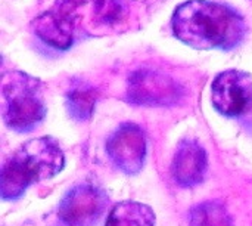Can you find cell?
<instances>
[{"label": "cell", "instance_id": "1", "mask_svg": "<svg viewBox=\"0 0 252 226\" xmlns=\"http://www.w3.org/2000/svg\"><path fill=\"white\" fill-rule=\"evenodd\" d=\"M171 28L180 41L196 49L230 50L247 34V22L238 10L210 0H189L177 6Z\"/></svg>", "mask_w": 252, "mask_h": 226}, {"label": "cell", "instance_id": "2", "mask_svg": "<svg viewBox=\"0 0 252 226\" xmlns=\"http://www.w3.org/2000/svg\"><path fill=\"white\" fill-rule=\"evenodd\" d=\"M63 167L65 154L53 138L31 139L3 163L0 170V197L4 201L18 200L32 184L56 176Z\"/></svg>", "mask_w": 252, "mask_h": 226}, {"label": "cell", "instance_id": "3", "mask_svg": "<svg viewBox=\"0 0 252 226\" xmlns=\"http://www.w3.org/2000/svg\"><path fill=\"white\" fill-rule=\"evenodd\" d=\"M1 98L4 124L16 133L34 132L47 114L43 83L22 71L3 75Z\"/></svg>", "mask_w": 252, "mask_h": 226}, {"label": "cell", "instance_id": "4", "mask_svg": "<svg viewBox=\"0 0 252 226\" xmlns=\"http://www.w3.org/2000/svg\"><path fill=\"white\" fill-rule=\"evenodd\" d=\"M211 104L224 117L238 118L252 108V75L242 70H226L211 83Z\"/></svg>", "mask_w": 252, "mask_h": 226}, {"label": "cell", "instance_id": "5", "mask_svg": "<svg viewBox=\"0 0 252 226\" xmlns=\"http://www.w3.org/2000/svg\"><path fill=\"white\" fill-rule=\"evenodd\" d=\"M108 194L93 184L71 188L59 203L58 218L63 226H93L108 207Z\"/></svg>", "mask_w": 252, "mask_h": 226}, {"label": "cell", "instance_id": "6", "mask_svg": "<svg viewBox=\"0 0 252 226\" xmlns=\"http://www.w3.org/2000/svg\"><path fill=\"white\" fill-rule=\"evenodd\" d=\"M105 150L118 170L128 176L137 175L143 169L148 154L146 135L139 124L123 123L109 135Z\"/></svg>", "mask_w": 252, "mask_h": 226}, {"label": "cell", "instance_id": "7", "mask_svg": "<svg viewBox=\"0 0 252 226\" xmlns=\"http://www.w3.org/2000/svg\"><path fill=\"white\" fill-rule=\"evenodd\" d=\"M78 0H61L55 7L34 19V34L50 47L66 50L72 46L77 27Z\"/></svg>", "mask_w": 252, "mask_h": 226}, {"label": "cell", "instance_id": "8", "mask_svg": "<svg viewBox=\"0 0 252 226\" xmlns=\"http://www.w3.org/2000/svg\"><path fill=\"white\" fill-rule=\"evenodd\" d=\"M127 93L128 101L134 105L157 107L174 105L183 92L179 83L168 75L152 70H142L130 77Z\"/></svg>", "mask_w": 252, "mask_h": 226}, {"label": "cell", "instance_id": "9", "mask_svg": "<svg viewBox=\"0 0 252 226\" xmlns=\"http://www.w3.org/2000/svg\"><path fill=\"white\" fill-rule=\"evenodd\" d=\"M207 170L208 155L205 148L196 139L180 141L171 163L174 182L182 188H195L205 179Z\"/></svg>", "mask_w": 252, "mask_h": 226}, {"label": "cell", "instance_id": "10", "mask_svg": "<svg viewBox=\"0 0 252 226\" xmlns=\"http://www.w3.org/2000/svg\"><path fill=\"white\" fill-rule=\"evenodd\" d=\"M155 212L139 201H121L115 204L106 216L103 226H155Z\"/></svg>", "mask_w": 252, "mask_h": 226}, {"label": "cell", "instance_id": "11", "mask_svg": "<svg viewBox=\"0 0 252 226\" xmlns=\"http://www.w3.org/2000/svg\"><path fill=\"white\" fill-rule=\"evenodd\" d=\"M97 102V90L87 81L75 80L65 95V105L71 118L87 121L92 118Z\"/></svg>", "mask_w": 252, "mask_h": 226}, {"label": "cell", "instance_id": "12", "mask_svg": "<svg viewBox=\"0 0 252 226\" xmlns=\"http://www.w3.org/2000/svg\"><path fill=\"white\" fill-rule=\"evenodd\" d=\"M189 226H233V224L221 203L204 201L190 210Z\"/></svg>", "mask_w": 252, "mask_h": 226}, {"label": "cell", "instance_id": "13", "mask_svg": "<svg viewBox=\"0 0 252 226\" xmlns=\"http://www.w3.org/2000/svg\"><path fill=\"white\" fill-rule=\"evenodd\" d=\"M89 3L92 19L100 27H112L118 24L126 13V4L123 0H89Z\"/></svg>", "mask_w": 252, "mask_h": 226}]
</instances>
